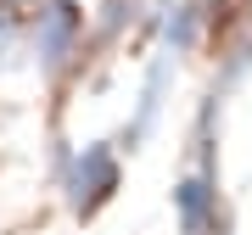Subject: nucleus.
Masks as SVG:
<instances>
[{
    "mask_svg": "<svg viewBox=\"0 0 252 235\" xmlns=\"http://www.w3.org/2000/svg\"><path fill=\"white\" fill-rule=\"evenodd\" d=\"M180 218H185V235H202L207 230V185H180Z\"/></svg>",
    "mask_w": 252,
    "mask_h": 235,
    "instance_id": "nucleus-3",
    "label": "nucleus"
},
{
    "mask_svg": "<svg viewBox=\"0 0 252 235\" xmlns=\"http://www.w3.org/2000/svg\"><path fill=\"white\" fill-rule=\"evenodd\" d=\"M11 51H17V28L0 17V67H6V56H11Z\"/></svg>",
    "mask_w": 252,
    "mask_h": 235,
    "instance_id": "nucleus-4",
    "label": "nucleus"
},
{
    "mask_svg": "<svg viewBox=\"0 0 252 235\" xmlns=\"http://www.w3.org/2000/svg\"><path fill=\"white\" fill-rule=\"evenodd\" d=\"M73 39H79V6H45V11H39V23H34V51H39L45 67H62V62H67Z\"/></svg>",
    "mask_w": 252,
    "mask_h": 235,
    "instance_id": "nucleus-1",
    "label": "nucleus"
},
{
    "mask_svg": "<svg viewBox=\"0 0 252 235\" xmlns=\"http://www.w3.org/2000/svg\"><path fill=\"white\" fill-rule=\"evenodd\" d=\"M112 185H118V163L101 146H90V151L79 157V174H73V207L79 213H95L101 202L112 196Z\"/></svg>",
    "mask_w": 252,
    "mask_h": 235,
    "instance_id": "nucleus-2",
    "label": "nucleus"
}]
</instances>
